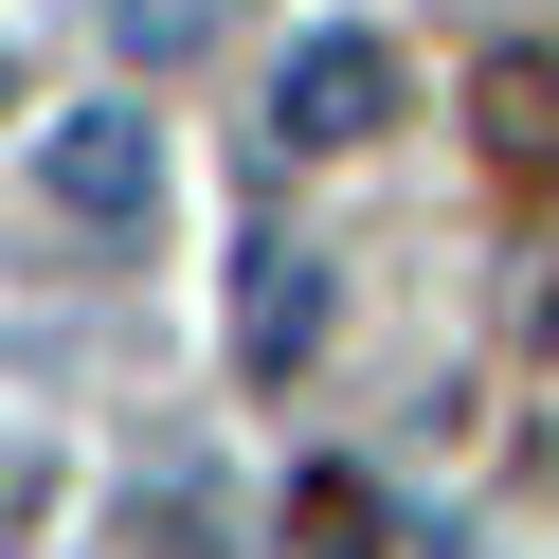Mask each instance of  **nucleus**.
Returning <instances> with one entry per match:
<instances>
[{"mask_svg":"<svg viewBox=\"0 0 559 559\" xmlns=\"http://www.w3.org/2000/svg\"><path fill=\"white\" fill-rule=\"evenodd\" d=\"M37 506H55V451H37V433H0V542H19Z\"/></svg>","mask_w":559,"mask_h":559,"instance_id":"5","label":"nucleus"},{"mask_svg":"<svg viewBox=\"0 0 559 559\" xmlns=\"http://www.w3.org/2000/svg\"><path fill=\"white\" fill-rule=\"evenodd\" d=\"M37 217L145 235V217H163V127H145V109H55V127H37Z\"/></svg>","mask_w":559,"mask_h":559,"instance_id":"1","label":"nucleus"},{"mask_svg":"<svg viewBox=\"0 0 559 559\" xmlns=\"http://www.w3.org/2000/svg\"><path fill=\"white\" fill-rule=\"evenodd\" d=\"M307 343H325V253H253V289H235V361L289 379Z\"/></svg>","mask_w":559,"mask_h":559,"instance_id":"3","label":"nucleus"},{"mask_svg":"<svg viewBox=\"0 0 559 559\" xmlns=\"http://www.w3.org/2000/svg\"><path fill=\"white\" fill-rule=\"evenodd\" d=\"M109 37L127 55H199V0H109Z\"/></svg>","mask_w":559,"mask_h":559,"instance_id":"6","label":"nucleus"},{"mask_svg":"<svg viewBox=\"0 0 559 559\" xmlns=\"http://www.w3.org/2000/svg\"><path fill=\"white\" fill-rule=\"evenodd\" d=\"M397 127V55L361 37V19H325V37H289V73H271V145H379Z\"/></svg>","mask_w":559,"mask_h":559,"instance_id":"2","label":"nucleus"},{"mask_svg":"<svg viewBox=\"0 0 559 559\" xmlns=\"http://www.w3.org/2000/svg\"><path fill=\"white\" fill-rule=\"evenodd\" d=\"M487 145H506V163H559V55H506V73H487Z\"/></svg>","mask_w":559,"mask_h":559,"instance_id":"4","label":"nucleus"}]
</instances>
